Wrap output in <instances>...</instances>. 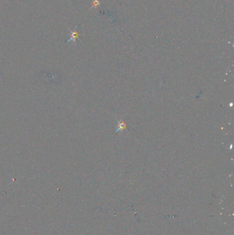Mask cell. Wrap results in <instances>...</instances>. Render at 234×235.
Returning <instances> with one entry per match:
<instances>
[{"label": "cell", "instance_id": "6da1fadb", "mask_svg": "<svg viewBox=\"0 0 234 235\" xmlns=\"http://www.w3.org/2000/svg\"><path fill=\"white\" fill-rule=\"evenodd\" d=\"M69 32H70V39H69V40L67 41V43L73 41V43H76V39L79 37V36H80L81 34H79V33L77 32L75 30H69Z\"/></svg>", "mask_w": 234, "mask_h": 235}, {"label": "cell", "instance_id": "7a4b0ae2", "mask_svg": "<svg viewBox=\"0 0 234 235\" xmlns=\"http://www.w3.org/2000/svg\"><path fill=\"white\" fill-rule=\"evenodd\" d=\"M100 4V3L99 2L98 0H94L93 2V6H92V8H97V6H98Z\"/></svg>", "mask_w": 234, "mask_h": 235}]
</instances>
